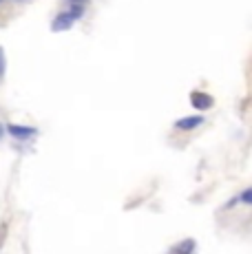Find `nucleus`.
Listing matches in <instances>:
<instances>
[{"label": "nucleus", "mask_w": 252, "mask_h": 254, "mask_svg": "<svg viewBox=\"0 0 252 254\" xmlns=\"http://www.w3.org/2000/svg\"><path fill=\"white\" fill-rule=\"evenodd\" d=\"M237 204H239V197H232V199H230V201H228V204H226V206H223V210H230V208H232V206H237Z\"/></svg>", "instance_id": "6e6552de"}, {"label": "nucleus", "mask_w": 252, "mask_h": 254, "mask_svg": "<svg viewBox=\"0 0 252 254\" xmlns=\"http://www.w3.org/2000/svg\"><path fill=\"white\" fill-rule=\"evenodd\" d=\"M13 2H27V0H13Z\"/></svg>", "instance_id": "f8f14e48"}, {"label": "nucleus", "mask_w": 252, "mask_h": 254, "mask_svg": "<svg viewBox=\"0 0 252 254\" xmlns=\"http://www.w3.org/2000/svg\"><path fill=\"white\" fill-rule=\"evenodd\" d=\"M239 201H244V204H246V206H250V204H252V188H246V190H244V192H241Z\"/></svg>", "instance_id": "0eeeda50"}, {"label": "nucleus", "mask_w": 252, "mask_h": 254, "mask_svg": "<svg viewBox=\"0 0 252 254\" xmlns=\"http://www.w3.org/2000/svg\"><path fill=\"white\" fill-rule=\"evenodd\" d=\"M66 13L71 16V20H73V22L80 20V18L84 16V4H71V9H69Z\"/></svg>", "instance_id": "423d86ee"}, {"label": "nucleus", "mask_w": 252, "mask_h": 254, "mask_svg": "<svg viewBox=\"0 0 252 254\" xmlns=\"http://www.w3.org/2000/svg\"><path fill=\"white\" fill-rule=\"evenodd\" d=\"M4 73V55H2V49H0V78Z\"/></svg>", "instance_id": "1a4fd4ad"}, {"label": "nucleus", "mask_w": 252, "mask_h": 254, "mask_svg": "<svg viewBox=\"0 0 252 254\" xmlns=\"http://www.w3.org/2000/svg\"><path fill=\"white\" fill-rule=\"evenodd\" d=\"M71 25H73V20H71V16L66 11L58 13V16L51 20V31H55V34H60V31H66L71 29Z\"/></svg>", "instance_id": "7ed1b4c3"}, {"label": "nucleus", "mask_w": 252, "mask_h": 254, "mask_svg": "<svg viewBox=\"0 0 252 254\" xmlns=\"http://www.w3.org/2000/svg\"><path fill=\"white\" fill-rule=\"evenodd\" d=\"M7 133L11 135L13 139H29L33 137V135L38 133L33 126H18V124H9L7 126Z\"/></svg>", "instance_id": "f03ea898"}, {"label": "nucleus", "mask_w": 252, "mask_h": 254, "mask_svg": "<svg viewBox=\"0 0 252 254\" xmlns=\"http://www.w3.org/2000/svg\"><path fill=\"white\" fill-rule=\"evenodd\" d=\"M193 252H195V241L193 239H186V241H182L179 246H175L168 254H193Z\"/></svg>", "instance_id": "39448f33"}, {"label": "nucleus", "mask_w": 252, "mask_h": 254, "mask_svg": "<svg viewBox=\"0 0 252 254\" xmlns=\"http://www.w3.org/2000/svg\"><path fill=\"white\" fill-rule=\"evenodd\" d=\"M0 137H4V126L0 124Z\"/></svg>", "instance_id": "9b49d317"}, {"label": "nucleus", "mask_w": 252, "mask_h": 254, "mask_svg": "<svg viewBox=\"0 0 252 254\" xmlns=\"http://www.w3.org/2000/svg\"><path fill=\"white\" fill-rule=\"evenodd\" d=\"M190 104L195 106L197 111H208L212 109V104H215V100H212V95H208V93H190Z\"/></svg>", "instance_id": "f257e3e1"}, {"label": "nucleus", "mask_w": 252, "mask_h": 254, "mask_svg": "<svg viewBox=\"0 0 252 254\" xmlns=\"http://www.w3.org/2000/svg\"><path fill=\"white\" fill-rule=\"evenodd\" d=\"M203 124V117L202 115H190V117H182V120L175 122V128L179 130H193L197 128V126Z\"/></svg>", "instance_id": "20e7f679"}, {"label": "nucleus", "mask_w": 252, "mask_h": 254, "mask_svg": "<svg viewBox=\"0 0 252 254\" xmlns=\"http://www.w3.org/2000/svg\"><path fill=\"white\" fill-rule=\"evenodd\" d=\"M71 4H87V0H69Z\"/></svg>", "instance_id": "9d476101"}, {"label": "nucleus", "mask_w": 252, "mask_h": 254, "mask_svg": "<svg viewBox=\"0 0 252 254\" xmlns=\"http://www.w3.org/2000/svg\"><path fill=\"white\" fill-rule=\"evenodd\" d=\"M0 2H2V0H0Z\"/></svg>", "instance_id": "ddd939ff"}]
</instances>
